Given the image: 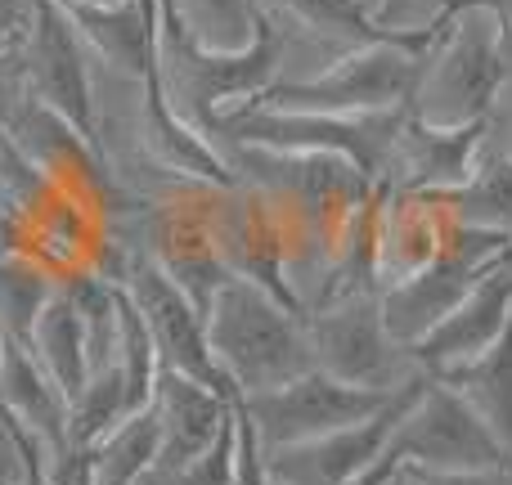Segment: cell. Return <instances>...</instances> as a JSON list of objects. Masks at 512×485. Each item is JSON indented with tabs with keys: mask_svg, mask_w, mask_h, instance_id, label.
<instances>
[{
	"mask_svg": "<svg viewBox=\"0 0 512 485\" xmlns=\"http://www.w3.org/2000/svg\"><path fill=\"white\" fill-rule=\"evenodd\" d=\"M207 351L234 396H261L315 369L306 319L252 279H225L203 310Z\"/></svg>",
	"mask_w": 512,
	"mask_h": 485,
	"instance_id": "6da1fadb",
	"label": "cell"
},
{
	"mask_svg": "<svg viewBox=\"0 0 512 485\" xmlns=\"http://www.w3.org/2000/svg\"><path fill=\"white\" fill-rule=\"evenodd\" d=\"M508 54L486 9L454 0L436 14L432 41L418 59V77L405 113L427 126H477L490 117L508 77Z\"/></svg>",
	"mask_w": 512,
	"mask_h": 485,
	"instance_id": "7a4b0ae2",
	"label": "cell"
},
{
	"mask_svg": "<svg viewBox=\"0 0 512 485\" xmlns=\"http://www.w3.org/2000/svg\"><path fill=\"white\" fill-rule=\"evenodd\" d=\"M279 77V41L274 27L261 18V36L243 54H207L198 45H189L167 18L158 14V45H153V90L158 99L203 140L216 135L230 108L252 104L265 86H274Z\"/></svg>",
	"mask_w": 512,
	"mask_h": 485,
	"instance_id": "3957f363",
	"label": "cell"
},
{
	"mask_svg": "<svg viewBox=\"0 0 512 485\" xmlns=\"http://www.w3.org/2000/svg\"><path fill=\"white\" fill-rule=\"evenodd\" d=\"M427 41H432V23L418 27V32H396L382 36V41L355 45V50L337 54L333 63H324L310 77L265 86L252 104L288 108V113H333V117L396 113V108L409 104Z\"/></svg>",
	"mask_w": 512,
	"mask_h": 485,
	"instance_id": "277c9868",
	"label": "cell"
},
{
	"mask_svg": "<svg viewBox=\"0 0 512 485\" xmlns=\"http://www.w3.org/2000/svg\"><path fill=\"white\" fill-rule=\"evenodd\" d=\"M512 463L472 405L441 378H427L391 427L382 454L360 477V485H387L396 472H468Z\"/></svg>",
	"mask_w": 512,
	"mask_h": 485,
	"instance_id": "5b68a950",
	"label": "cell"
},
{
	"mask_svg": "<svg viewBox=\"0 0 512 485\" xmlns=\"http://www.w3.org/2000/svg\"><path fill=\"white\" fill-rule=\"evenodd\" d=\"M405 108L396 113H369V117H333V113H288V108L239 104L216 122L212 144H256V149H283V153H333L346 158L360 176L373 185L382 180L387 153L400 135Z\"/></svg>",
	"mask_w": 512,
	"mask_h": 485,
	"instance_id": "8992f818",
	"label": "cell"
},
{
	"mask_svg": "<svg viewBox=\"0 0 512 485\" xmlns=\"http://www.w3.org/2000/svg\"><path fill=\"white\" fill-rule=\"evenodd\" d=\"M301 319H306L315 369H324L337 382L364 391H400L409 378L423 373L414 351L387 333L378 292H346Z\"/></svg>",
	"mask_w": 512,
	"mask_h": 485,
	"instance_id": "52a82bcc",
	"label": "cell"
},
{
	"mask_svg": "<svg viewBox=\"0 0 512 485\" xmlns=\"http://www.w3.org/2000/svg\"><path fill=\"white\" fill-rule=\"evenodd\" d=\"M512 243V234H490V230H472V225H459L454 230L450 247L436 256L427 270L409 274V279L391 283V288L378 292L382 306V324L396 337L400 346L414 351L445 315L463 301V292L477 283V274L495 261L499 252Z\"/></svg>",
	"mask_w": 512,
	"mask_h": 485,
	"instance_id": "ba28073f",
	"label": "cell"
},
{
	"mask_svg": "<svg viewBox=\"0 0 512 485\" xmlns=\"http://www.w3.org/2000/svg\"><path fill=\"white\" fill-rule=\"evenodd\" d=\"M396 391H364L351 382L328 378L324 369H310L301 378L283 382L261 396H239V409L248 414L261 450H283V445H301L328 436L337 427L364 423L369 414H378Z\"/></svg>",
	"mask_w": 512,
	"mask_h": 485,
	"instance_id": "9c48e42d",
	"label": "cell"
},
{
	"mask_svg": "<svg viewBox=\"0 0 512 485\" xmlns=\"http://www.w3.org/2000/svg\"><path fill=\"white\" fill-rule=\"evenodd\" d=\"M23 81L27 95L59 113L72 131L95 135V72H90V54L63 9L54 0H32V27H27L23 45Z\"/></svg>",
	"mask_w": 512,
	"mask_h": 485,
	"instance_id": "30bf717a",
	"label": "cell"
},
{
	"mask_svg": "<svg viewBox=\"0 0 512 485\" xmlns=\"http://www.w3.org/2000/svg\"><path fill=\"white\" fill-rule=\"evenodd\" d=\"M432 378V373H418L409 378L378 414H369L364 423L337 427L328 436L301 445H283V450H265V477L270 485H360V477L373 468V459L382 454L391 427L400 423L405 405L418 396V387Z\"/></svg>",
	"mask_w": 512,
	"mask_h": 485,
	"instance_id": "8fae6325",
	"label": "cell"
},
{
	"mask_svg": "<svg viewBox=\"0 0 512 485\" xmlns=\"http://www.w3.org/2000/svg\"><path fill=\"white\" fill-rule=\"evenodd\" d=\"M508 319H512V243L477 274V283L463 292L459 306L414 346L418 369L441 378V373L477 360L481 351H490L499 342Z\"/></svg>",
	"mask_w": 512,
	"mask_h": 485,
	"instance_id": "7c38bea8",
	"label": "cell"
},
{
	"mask_svg": "<svg viewBox=\"0 0 512 485\" xmlns=\"http://www.w3.org/2000/svg\"><path fill=\"white\" fill-rule=\"evenodd\" d=\"M230 400L221 391L203 387V382L185 378V373L158 369L153 382V414H158V459L144 472L140 485H185L194 459L216 441Z\"/></svg>",
	"mask_w": 512,
	"mask_h": 485,
	"instance_id": "4fadbf2b",
	"label": "cell"
},
{
	"mask_svg": "<svg viewBox=\"0 0 512 485\" xmlns=\"http://www.w3.org/2000/svg\"><path fill=\"white\" fill-rule=\"evenodd\" d=\"M454 230H459V221L436 194L378 189V212H373V279H378V292L427 270L450 247Z\"/></svg>",
	"mask_w": 512,
	"mask_h": 485,
	"instance_id": "5bb4252c",
	"label": "cell"
},
{
	"mask_svg": "<svg viewBox=\"0 0 512 485\" xmlns=\"http://www.w3.org/2000/svg\"><path fill=\"white\" fill-rule=\"evenodd\" d=\"M481 144H486V122L445 131V126H427L405 113L378 189H391V194H450L472 176Z\"/></svg>",
	"mask_w": 512,
	"mask_h": 485,
	"instance_id": "9a60e30c",
	"label": "cell"
},
{
	"mask_svg": "<svg viewBox=\"0 0 512 485\" xmlns=\"http://www.w3.org/2000/svg\"><path fill=\"white\" fill-rule=\"evenodd\" d=\"M0 409L14 423L18 441L27 445V454L36 463V481H41V472L72 450L68 396L45 378L32 351L23 342H9V337H0Z\"/></svg>",
	"mask_w": 512,
	"mask_h": 485,
	"instance_id": "2e32d148",
	"label": "cell"
},
{
	"mask_svg": "<svg viewBox=\"0 0 512 485\" xmlns=\"http://www.w3.org/2000/svg\"><path fill=\"white\" fill-rule=\"evenodd\" d=\"M72 32L81 36L86 54L99 68L117 77L144 81L153 72V45H158V0H113V5H81V0H54Z\"/></svg>",
	"mask_w": 512,
	"mask_h": 485,
	"instance_id": "e0dca14e",
	"label": "cell"
},
{
	"mask_svg": "<svg viewBox=\"0 0 512 485\" xmlns=\"http://www.w3.org/2000/svg\"><path fill=\"white\" fill-rule=\"evenodd\" d=\"M23 346L32 351V360L41 364L45 378H50L63 396L68 400L77 396L90 373V346H86V319H81V310L72 306V297L63 288L45 301V310L36 315Z\"/></svg>",
	"mask_w": 512,
	"mask_h": 485,
	"instance_id": "ac0fdd59",
	"label": "cell"
},
{
	"mask_svg": "<svg viewBox=\"0 0 512 485\" xmlns=\"http://www.w3.org/2000/svg\"><path fill=\"white\" fill-rule=\"evenodd\" d=\"M158 14L207 54H243L261 36V0H158Z\"/></svg>",
	"mask_w": 512,
	"mask_h": 485,
	"instance_id": "d6986e66",
	"label": "cell"
},
{
	"mask_svg": "<svg viewBox=\"0 0 512 485\" xmlns=\"http://www.w3.org/2000/svg\"><path fill=\"white\" fill-rule=\"evenodd\" d=\"M441 382L468 400L472 414L495 432V441L504 445L512 459V319L490 351H481L477 360L459 364V369L441 373Z\"/></svg>",
	"mask_w": 512,
	"mask_h": 485,
	"instance_id": "ffe728a7",
	"label": "cell"
},
{
	"mask_svg": "<svg viewBox=\"0 0 512 485\" xmlns=\"http://www.w3.org/2000/svg\"><path fill=\"white\" fill-rule=\"evenodd\" d=\"M436 198L450 207V216L459 225L490 230V234H512V158L481 144V158L472 167V176L459 189L436 194Z\"/></svg>",
	"mask_w": 512,
	"mask_h": 485,
	"instance_id": "44dd1931",
	"label": "cell"
},
{
	"mask_svg": "<svg viewBox=\"0 0 512 485\" xmlns=\"http://www.w3.org/2000/svg\"><path fill=\"white\" fill-rule=\"evenodd\" d=\"M158 459V414L153 400L90 445V485H140Z\"/></svg>",
	"mask_w": 512,
	"mask_h": 485,
	"instance_id": "7402d4cb",
	"label": "cell"
},
{
	"mask_svg": "<svg viewBox=\"0 0 512 485\" xmlns=\"http://www.w3.org/2000/svg\"><path fill=\"white\" fill-rule=\"evenodd\" d=\"M59 292V274L18 247H0V337L27 342L36 315Z\"/></svg>",
	"mask_w": 512,
	"mask_h": 485,
	"instance_id": "603a6c76",
	"label": "cell"
},
{
	"mask_svg": "<svg viewBox=\"0 0 512 485\" xmlns=\"http://www.w3.org/2000/svg\"><path fill=\"white\" fill-rule=\"evenodd\" d=\"M27 27H32V0H0V126L27 99V81H23Z\"/></svg>",
	"mask_w": 512,
	"mask_h": 485,
	"instance_id": "cb8c5ba5",
	"label": "cell"
},
{
	"mask_svg": "<svg viewBox=\"0 0 512 485\" xmlns=\"http://www.w3.org/2000/svg\"><path fill=\"white\" fill-rule=\"evenodd\" d=\"M234 445H239V432H234V400H230V414H225L221 432H216V441L194 459L185 485H225L230 481L234 477Z\"/></svg>",
	"mask_w": 512,
	"mask_h": 485,
	"instance_id": "d4e9b609",
	"label": "cell"
},
{
	"mask_svg": "<svg viewBox=\"0 0 512 485\" xmlns=\"http://www.w3.org/2000/svg\"><path fill=\"white\" fill-rule=\"evenodd\" d=\"M364 9H369L373 27H382V32H418V27L436 23V14H441L436 0H364Z\"/></svg>",
	"mask_w": 512,
	"mask_h": 485,
	"instance_id": "484cf974",
	"label": "cell"
},
{
	"mask_svg": "<svg viewBox=\"0 0 512 485\" xmlns=\"http://www.w3.org/2000/svg\"><path fill=\"white\" fill-rule=\"evenodd\" d=\"M234 432H239V445H234V477L225 485H270L265 477V450L256 441L248 414L239 409V396H234Z\"/></svg>",
	"mask_w": 512,
	"mask_h": 485,
	"instance_id": "4316f807",
	"label": "cell"
},
{
	"mask_svg": "<svg viewBox=\"0 0 512 485\" xmlns=\"http://www.w3.org/2000/svg\"><path fill=\"white\" fill-rule=\"evenodd\" d=\"M27 481H36V463L27 454V445L18 441L5 409H0V485H27Z\"/></svg>",
	"mask_w": 512,
	"mask_h": 485,
	"instance_id": "83f0119b",
	"label": "cell"
},
{
	"mask_svg": "<svg viewBox=\"0 0 512 485\" xmlns=\"http://www.w3.org/2000/svg\"><path fill=\"white\" fill-rule=\"evenodd\" d=\"M486 149L512 158V68L504 77V90H499L495 108H490V117H486Z\"/></svg>",
	"mask_w": 512,
	"mask_h": 485,
	"instance_id": "f1b7e54d",
	"label": "cell"
},
{
	"mask_svg": "<svg viewBox=\"0 0 512 485\" xmlns=\"http://www.w3.org/2000/svg\"><path fill=\"white\" fill-rule=\"evenodd\" d=\"M409 477H414V485H512V463L468 472H409Z\"/></svg>",
	"mask_w": 512,
	"mask_h": 485,
	"instance_id": "f546056e",
	"label": "cell"
},
{
	"mask_svg": "<svg viewBox=\"0 0 512 485\" xmlns=\"http://www.w3.org/2000/svg\"><path fill=\"white\" fill-rule=\"evenodd\" d=\"M468 5H477V9H486L490 14V23H495V32H499V45H504V54L512 63V0H468Z\"/></svg>",
	"mask_w": 512,
	"mask_h": 485,
	"instance_id": "4dcf8cb0",
	"label": "cell"
},
{
	"mask_svg": "<svg viewBox=\"0 0 512 485\" xmlns=\"http://www.w3.org/2000/svg\"><path fill=\"white\" fill-rule=\"evenodd\" d=\"M387 485H414V477H409V472H396V477H391Z\"/></svg>",
	"mask_w": 512,
	"mask_h": 485,
	"instance_id": "1f68e13d",
	"label": "cell"
},
{
	"mask_svg": "<svg viewBox=\"0 0 512 485\" xmlns=\"http://www.w3.org/2000/svg\"><path fill=\"white\" fill-rule=\"evenodd\" d=\"M0 247H9V221L0 216Z\"/></svg>",
	"mask_w": 512,
	"mask_h": 485,
	"instance_id": "d6a6232c",
	"label": "cell"
},
{
	"mask_svg": "<svg viewBox=\"0 0 512 485\" xmlns=\"http://www.w3.org/2000/svg\"><path fill=\"white\" fill-rule=\"evenodd\" d=\"M436 5H441V9H445V5H450V0H436Z\"/></svg>",
	"mask_w": 512,
	"mask_h": 485,
	"instance_id": "836d02e7",
	"label": "cell"
},
{
	"mask_svg": "<svg viewBox=\"0 0 512 485\" xmlns=\"http://www.w3.org/2000/svg\"><path fill=\"white\" fill-rule=\"evenodd\" d=\"M27 485H36V481H27Z\"/></svg>",
	"mask_w": 512,
	"mask_h": 485,
	"instance_id": "e575fe53",
	"label": "cell"
}]
</instances>
